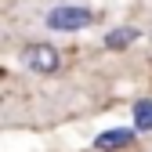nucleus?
Wrapping results in <instances>:
<instances>
[{"instance_id":"1","label":"nucleus","mask_w":152,"mask_h":152,"mask_svg":"<svg viewBox=\"0 0 152 152\" xmlns=\"http://www.w3.org/2000/svg\"><path fill=\"white\" fill-rule=\"evenodd\" d=\"M44 26L51 33H83L87 26H94V11L83 4H58L44 15Z\"/></svg>"},{"instance_id":"2","label":"nucleus","mask_w":152,"mask_h":152,"mask_svg":"<svg viewBox=\"0 0 152 152\" xmlns=\"http://www.w3.org/2000/svg\"><path fill=\"white\" fill-rule=\"evenodd\" d=\"M22 62L33 72H54V69H58V51H54L51 44H29L22 51Z\"/></svg>"},{"instance_id":"3","label":"nucleus","mask_w":152,"mask_h":152,"mask_svg":"<svg viewBox=\"0 0 152 152\" xmlns=\"http://www.w3.org/2000/svg\"><path fill=\"white\" fill-rule=\"evenodd\" d=\"M130 141H134V130L130 127H112V130H102L94 138V148L98 152H116V148H127Z\"/></svg>"},{"instance_id":"4","label":"nucleus","mask_w":152,"mask_h":152,"mask_svg":"<svg viewBox=\"0 0 152 152\" xmlns=\"http://www.w3.org/2000/svg\"><path fill=\"white\" fill-rule=\"evenodd\" d=\"M134 130H141V134H152V98H141L134 102Z\"/></svg>"},{"instance_id":"5","label":"nucleus","mask_w":152,"mask_h":152,"mask_svg":"<svg viewBox=\"0 0 152 152\" xmlns=\"http://www.w3.org/2000/svg\"><path fill=\"white\" fill-rule=\"evenodd\" d=\"M134 40H138V29H134V26H120V29L105 33V47H112V51H120V47L134 44Z\"/></svg>"}]
</instances>
